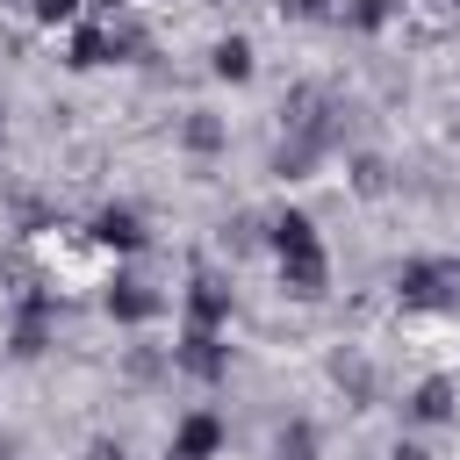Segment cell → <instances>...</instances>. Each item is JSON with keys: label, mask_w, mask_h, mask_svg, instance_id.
<instances>
[{"label": "cell", "mask_w": 460, "mask_h": 460, "mask_svg": "<svg viewBox=\"0 0 460 460\" xmlns=\"http://www.w3.org/2000/svg\"><path fill=\"white\" fill-rule=\"evenodd\" d=\"M115 288H122V295H108V302H115L122 316H151V309H158V302H151V295H144L137 280H115Z\"/></svg>", "instance_id": "cell-4"}, {"label": "cell", "mask_w": 460, "mask_h": 460, "mask_svg": "<svg viewBox=\"0 0 460 460\" xmlns=\"http://www.w3.org/2000/svg\"><path fill=\"white\" fill-rule=\"evenodd\" d=\"M295 7H302V14H316V7H323V0H295Z\"/></svg>", "instance_id": "cell-7"}, {"label": "cell", "mask_w": 460, "mask_h": 460, "mask_svg": "<svg viewBox=\"0 0 460 460\" xmlns=\"http://www.w3.org/2000/svg\"><path fill=\"white\" fill-rule=\"evenodd\" d=\"M216 72H223V79H244V72H252V50H244V43H223V50H216Z\"/></svg>", "instance_id": "cell-5"}, {"label": "cell", "mask_w": 460, "mask_h": 460, "mask_svg": "<svg viewBox=\"0 0 460 460\" xmlns=\"http://www.w3.org/2000/svg\"><path fill=\"white\" fill-rule=\"evenodd\" d=\"M280 273H288V288H295V295H323V252H316V244L280 252Z\"/></svg>", "instance_id": "cell-1"}, {"label": "cell", "mask_w": 460, "mask_h": 460, "mask_svg": "<svg viewBox=\"0 0 460 460\" xmlns=\"http://www.w3.org/2000/svg\"><path fill=\"white\" fill-rule=\"evenodd\" d=\"M417 417H446V381H424L417 388Z\"/></svg>", "instance_id": "cell-6"}, {"label": "cell", "mask_w": 460, "mask_h": 460, "mask_svg": "<svg viewBox=\"0 0 460 460\" xmlns=\"http://www.w3.org/2000/svg\"><path fill=\"white\" fill-rule=\"evenodd\" d=\"M93 237H101V244H122V252H129V244H137V216H129V208H108V216L93 223Z\"/></svg>", "instance_id": "cell-3"}, {"label": "cell", "mask_w": 460, "mask_h": 460, "mask_svg": "<svg viewBox=\"0 0 460 460\" xmlns=\"http://www.w3.org/2000/svg\"><path fill=\"white\" fill-rule=\"evenodd\" d=\"M208 453H216V417H187V424H180L172 460H208Z\"/></svg>", "instance_id": "cell-2"}]
</instances>
